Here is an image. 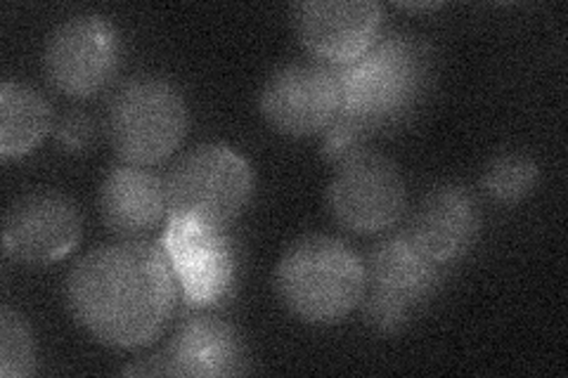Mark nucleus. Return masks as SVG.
<instances>
[{
    "label": "nucleus",
    "mask_w": 568,
    "mask_h": 378,
    "mask_svg": "<svg viewBox=\"0 0 568 378\" xmlns=\"http://www.w3.org/2000/svg\"><path fill=\"white\" fill-rule=\"evenodd\" d=\"M178 279L162 244L121 239L77 260L64 282L67 308L79 327L106 348H145L175 310Z\"/></svg>",
    "instance_id": "obj_1"
},
{
    "label": "nucleus",
    "mask_w": 568,
    "mask_h": 378,
    "mask_svg": "<svg viewBox=\"0 0 568 378\" xmlns=\"http://www.w3.org/2000/svg\"><path fill=\"white\" fill-rule=\"evenodd\" d=\"M367 289L365 263L329 234L292 242L275 267V292L294 317L317 327L344 321L361 308Z\"/></svg>",
    "instance_id": "obj_2"
},
{
    "label": "nucleus",
    "mask_w": 568,
    "mask_h": 378,
    "mask_svg": "<svg viewBox=\"0 0 568 378\" xmlns=\"http://www.w3.org/2000/svg\"><path fill=\"white\" fill-rule=\"evenodd\" d=\"M256 175L227 145H200L183 154L164 177L169 221L225 232L252 204Z\"/></svg>",
    "instance_id": "obj_3"
},
{
    "label": "nucleus",
    "mask_w": 568,
    "mask_h": 378,
    "mask_svg": "<svg viewBox=\"0 0 568 378\" xmlns=\"http://www.w3.org/2000/svg\"><path fill=\"white\" fill-rule=\"evenodd\" d=\"M190 125L181 90L159 76L123 83L106 106L104 133L114 154L129 166L148 168L173 156Z\"/></svg>",
    "instance_id": "obj_4"
},
{
    "label": "nucleus",
    "mask_w": 568,
    "mask_h": 378,
    "mask_svg": "<svg viewBox=\"0 0 568 378\" xmlns=\"http://www.w3.org/2000/svg\"><path fill=\"white\" fill-rule=\"evenodd\" d=\"M334 69L342 83V114L372 133L415 102L426 76V60L417 43L403 35H388L358 62Z\"/></svg>",
    "instance_id": "obj_5"
},
{
    "label": "nucleus",
    "mask_w": 568,
    "mask_h": 378,
    "mask_svg": "<svg viewBox=\"0 0 568 378\" xmlns=\"http://www.w3.org/2000/svg\"><path fill=\"white\" fill-rule=\"evenodd\" d=\"M363 308L369 327L394 334L410 321L417 305L440 279V265L426 260L407 234H394L372 246L365 263Z\"/></svg>",
    "instance_id": "obj_6"
},
{
    "label": "nucleus",
    "mask_w": 568,
    "mask_h": 378,
    "mask_svg": "<svg viewBox=\"0 0 568 378\" xmlns=\"http://www.w3.org/2000/svg\"><path fill=\"white\" fill-rule=\"evenodd\" d=\"M332 218L355 234H379L394 227L407 208L400 168L384 154L358 152L342 164L327 187Z\"/></svg>",
    "instance_id": "obj_7"
},
{
    "label": "nucleus",
    "mask_w": 568,
    "mask_h": 378,
    "mask_svg": "<svg viewBox=\"0 0 568 378\" xmlns=\"http://www.w3.org/2000/svg\"><path fill=\"white\" fill-rule=\"evenodd\" d=\"M121 62L116 27L100 14H77L52 29L43 50L50 85L62 95L88 100L112 83Z\"/></svg>",
    "instance_id": "obj_8"
},
{
    "label": "nucleus",
    "mask_w": 568,
    "mask_h": 378,
    "mask_svg": "<svg viewBox=\"0 0 568 378\" xmlns=\"http://www.w3.org/2000/svg\"><path fill=\"white\" fill-rule=\"evenodd\" d=\"M342 83L327 64H290L263 83L258 110L273 131L287 137L325 133L342 114Z\"/></svg>",
    "instance_id": "obj_9"
},
{
    "label": "nucleus",
    "mask_w": 568,
    "mask_h": 378,
    "mask_svg": "<svg viewBox=\"0 0 568 378\" xmlns=\"http://www.w3.org/2000/svg\"><path fill=\"white\" fill-rule=\"evenodd\" d=\"M83 237L81 208L58 190L17 200L3 221V251L14 263L43 267L67 258Z\"/></svg>",
    "instance_id": "obj_10"
},
{
    "label": "nucleus",
    "mask_w": 568,
    "mask_h": 378,
    "mask_svg": "<svg viewBox=\"0 0 568 378\" xmlns=\"http://www.w3.org/2000/svg\"><path fill=\"white\" fill-rule=\"evenodd\" d=\"M382 17L375 0H304L292 8V27L311 55L346 67L379 41Z\"/></svg>",
    "instance_id": "obj_11"
},
{
    "label": "nucleus",
    "mask_w": 568,
    "mask_h": 378,
    "mask_svg": "<svg viewBox=\"0 0 568 378\" xmlns=\"http://www.w3.org/2000/svg\"><path fill=\"white\" fill-rule=\"evenodd\" d=\"M244 371V348L235 329L219 317H192L175 329L169 344L123 376L219 378Z\"/></svg>",
    "instance_id": "obj_12"
},
{
    "label": "nucleus",
    "mask_w": 568,
    "mask_h": 378,
    "mask_svg": "<svg viewBox=\"0 0 568 378\" xmlns=\"http://www.w3.org/2000/svg\"><path fill=\"white\" fill-rule=\"evenodd\" d=\"M162 246L187 308H213L233 289L237 263L235 251L223 232L169 221Z\"/></svg>",
    "instance_id": "obj_13"
},
{
    "label": "nucleus",
    "mask_w": 568,
    "mask_h": 378,
    "mask_svg": "<svg viewBox=\"0 0 568 378\" xmlns=\"http://www.w3.org/2000/svg\"><path fill=\"white\" fill-rule=\"evenodd\" d=\"M481 229V211L474 194L462 185H440L424 196L407 237L419 254L440 267L467 256Z\"/></svg>",
    "instance_id": "obj_14"
},
{
    "label": "nucleus",
    "mask_w": 568,
    "mask_h": 378,
    "mask_svg": "<svg viewBox=\"0 0 568 378\" xmlns=\"http://www.w3.org/2000/svg\"><path fill=\"white\" fill-rule=\"evenodd\" d=\"M100 215L116 237L142 239L169 218L164 180L138 166H114L100 185Z\"/></svg>",
    "instance_id": "obj_15"
},
{
    "label": "nucleus",
    "mask_w": 568,
    "mask_h": 378,
    "mask_svg": "<svg viewBox=\"0 0 568 378\" xmlns=\"http://www.w3.org/2000/svg\"><path fill=\"white\" fill-rule=\"evenodd\" d=\"M50 129L52 112L41 93L12 81L0 85V156L3 161L31 154Z\"/></svg>",
    "instance_id": "obj_16"
},
{
    "label": "nucleus",
    "mask_w": 568,
    "mask_h": 378,
    "mask_svg": "<svg viewBox=\"0 0 568 378\" xmlns=\"http://www.w3.org/2000/svg\"><path fill=\"white\" fill-rule=\"evenodd\" d=\"M538 180V164L528 154L505 152L500 156H495L486 166L481 187L490 202L514 206L536 192Z\"/></svg>",
    "instance_id": "obj_17"
},
{
    "label": "nucleus",
    "mask_w": 568,
    "mask_h": 378,
    "mask_svg": "<svg viewBox=\"0 0 568 378\" xmlns=\"http://www.w3.org/2000/svg\"><path fill=\"white\" fill-rule=\"evenodd\" d=\"M36 371V344L29 321L12 308L0 310V376L27 378Z\"/></svg>",
    "instance_id": "obj_18"
},
{
    "label": "nucleus",
    "mask_w": 568,
    "mask_h": 378,
    "mask_svg": "<svg viewBox=\"0 0 568 378\" xmlns=\"http://www.w3.org/2000/svg\"><path fill=\"white\" fill-rule=\"evenodd\" d=\"M369 131L363 123L351 116L339 114L329 129L323 133V156L332 164H342L344 159L365 150V140Z\"/></svg>",
    "instance_id": "obj_19"
},
{
    "label": "nucleus",
    "mask_w": 568,
    "mask_h": 378,
    "mask_svg": "<svg viewBox=\"0 0 568 378\" xmlns=\"http://www.w3.org/2000/svg\"><path fill=\"white\" fill-rule=\"evenodd\" d=\"M52 135L67 154H85L98 137V125L85 112H67L52 125Z\"/></svg>",
    "instance_id": "obj_20"
}]
</instances>
